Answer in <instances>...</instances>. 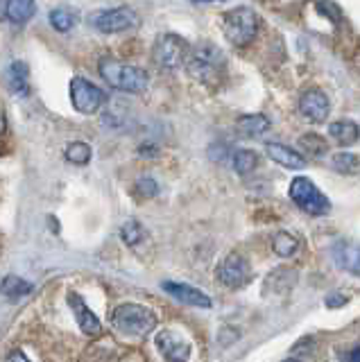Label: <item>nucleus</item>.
I'll return each mask as SVG.
<instances>
[{
  "label": "nucleus",
  "instance_id": "aec40b11",
  "mask_svg": "<svg viewBox=\"0 0 360 362\" xmlns=\"http://www.w3.org/2000/svg\"><path fill=\"white\" fill-rule=\"evenodd\" d=\"M0 290H3V294L9 301H18L32 292V283L23 281L21 276H5V281L0 283Z\"/></svg>",
  "mask_w": 360,
  "mask_h": 362
},
{
  "label": "nucleus",
  "instance_id": "a211bd4d",
  "mask_svg": "<svg viewBox=\"0 0 360 362\" xmlns=\"http://www.w3.org/2000/svg\"><path fill=\"white\" fill-rule=\"evenodd\" d=\"M37 0H7L5 5V16L14 25H23L32 16H35Z\"/></svg>",
  "mask_w": 360,
  "mask_h": 362
},
{
  "label": "nucleus",
  "instance_id": "b1692460",
  "mask_svg": "<svg viewBox=\"0 0 360 362\" xmlns=\"http://www.w3.org/2000/svg\"><path fill=\"white\" fill-rule=\"evenodd\" d=\"M299 147L313 158H322L326 154V150H329V147H326V141L320 134H303L299 139Z\"/></svg>",
  "mask_w": 360,
  "mask_h": 362
},
{
  "label": "nucleus",
  "instance_id": "39448f33",
  "mask_svg": "<svg viewBox=\"0 0 360 362\" xmlns=\"http://www.w3.org/2000/svg\"><path fill=\"white\" fill-rule=\"evenodd\" d=\"M288 192H290V199L295 202L303 213L315 215V218L331 213L329 197H326L324 192L313 184V179H308V177H295V179H292Z\"/></svg>",
  "mask_w": 360,
  "mask_h": 362
},
{
  "label": "nucleus",
  "instance_id": "f704fd0d",
  "mask_svg": "<svg viewBox=\"0 0 360 362\" xmlns=\"http://www.w3.org/2000/svg\"><path fill=\"white\" fill-rule=\"evenodd\" d=\"M286 362H299V360H295V358H290V360H286Z\"/></svg>",
  "mask_w": 360,
  "mask_h": 362
},
{
  "label": "nucleus",
  "instance_id": "f03ea898",
  "mask_svg": "<svg viewBox=\"0 0 360 362\" xmlns=\"http://www.w3.org/2000/svg\"><path fill=\"white\" fill-rule=\"evenodd\" d=\"M186 71L193 75L195 79L204 84H213L216 79H220L224 71V54L218 45L213 43H199L195 48H190L188 59H186Z\"/></svg>",
  "mask_w": 360,
  "mask_h": 362
},
{
  "label": "nucleus",
  "instance_id": "ddd939ff",
  "mask_svg": "<svg viewBox=\"0 0 360 362\" xmlns=\"http://www.w3.org/2000/svg\"><path fill=\"white\" fill-rule=\"evenodd\" d=\"M69 305L73 308V315L77 324H80V328L86 333V335H98L100 333V320L95 317V313H91V308L86 305V301L80 297L77 292H71L69 294Z\"/></svg>",
  "mask_w": 360,
  "mask_h": 362
},
{
  "label": "nucleus",
  "instance_id": "1a4fd4ad",
  "mask_svg": "<svg viewBox=\"0 0 360 362\" xmlns=\"http://www.w3.org/2000/svg\"><path fill=\"white\" fill-rule=\"evenodd\" d=\"M154 344L159 349V354L166 362H188L190 358V342L179 335L177 331H170V328H166V331H159L154 337Z\"/></svg>",
  "mask_w": 360,
  "mask_h": 362
},
{
  "label": "nucleus",
  "instance_id": "a878e982",
  "mask_svg": "<svg viewBox=\"0 0 360 362\" xmlns=\"http://www.w3.org/2000/svg\"><path fill=\"white\" fill-rule=\"evenodd\" d=\"M331 163L333 168L337 170V173H342V175H352L358 170L360 161H358V156L352 154V152H337L333 158H331Z\"/></svg>",
  "mask_w": 360,
  "mask_h": 362
},
{
  "label": "nucleus",
  "instance_id": "2eb2a0df",
  "mask_svg": "<svg viewBox=\"0 0 360 362\" xmlns=\"http://www.w3.org/2000/svg\"><path fill=\"white\" fill-rule=\"evenodd\" d=\"M7 86L12 90L14 95L18 98H25L30 93V66L25 62H12L7 68Z\"/></svg>",
  "mask_w": 360,
  "mask_h": 362
},
{
  "label": "nucleus",
  "instance_id": "72a5a7b5",
  "mask_svg": "<svg viewBox=\"0 0 360 362\" xmlns=\"http://www.w3.org/2000/svg\"><path fill=\"white\" fill-rule=\"evenodd\" d=\"M193 3H220V0H193Z\"/></svg>",
  "mask_w": 360,
  "mask_h": 362
},
{
  "label": "nucleus",
  "instance_id": "c85d7f7f",
  "mask_svg": "<svg viewBox=\"0 0 360 362\" xmlns=\"http://www.w3.org/2000/svg\"><path fill=\"white\" fill-rule=\"evenodd\" d=\"M137 192L141 197H154L159 188H156V181L154 179H141L137 184Z\"/></svg>",
  "mask_w": 360,
  "mask_h": 362
},
{
  "label": "nucleus",
  "instance_id": "f3484780",
  "mask_svg": "<svg viewBox=\"0 0 360 362\" xmlns=\"http://www.w3.org/2000/svg\"><path fill=\"white\" fill-rule=\"evenodd\" d=\"M329 136L337 145L349 147L360 139V127L354 120H335L329 124Z\"/></svg>",
  "mask_w": 360,
  "mask_h": 362
},
{
  "label": "nucleus",
  "instance_id": "5701e85b",
  "mask_svg": "<svg viewBox=\"0 0 360 362\" xmlns=\"http://www.w3.org/2000/svg\"><path fill=\"white\" fill-rule=\"evenodd\" d=\"M272 249H274V254L281 256V258H288L292 256L299 249V240L292 233L288 231H281L274 235V240H272Z\"/></svg>",
  "mask_w": 360,
  "mask_h": 362
},
{
  "label": "nucleus",
  "instance_id": "dca6fc26",
  "mask_svg": "<svg viewBox=\"0 0 360 362\" xmlns=\"http://www.w3.org/2000/svg\"><path fill=\"white\" fill-rule=\"evenodd\" d=\"M236 129L238 134L247 136V139H256L269 129V118L263 116V113H247V116H240L236 120Z\"/></svg>",
  "mask_w": 360,
  "mask_h": 362
},
{
  "label": "nucleus",
  "instance_id": "473e14b6",
  "mask_svg": "<svg viewBox=\"0 0 360 362\" xmlns=\"http://www.w3.org/2000/svg\"><path fill=\"white\" fill-rule=\"evenodd\" d=\"M3 132H5V116L0 113V134H3Z\"/></svg>",
  "mask_w": 360,
  "mask_h": 362
},
{
  "label": "nucleus",
  "instance_id": "f8f14e48",
  "mask_svg": "<svg viewBox=\"0 0 360 362\" xmlns=\"http://www.w3.org/2000/svg\"><path fill=\"white\" fill-rule=\"evenodd\" d=\"M163 290L168 294H173L175 299H179L182 303L188 305H195V308H211L213 301L209 294H204L199 288L193 286H186V283H173V281H166L163 283Z\"/></svg>",
  "mask_w": 360,
  "mask_h": 362
},
{
  "label": "nucleus",
  "instance_id": "bb28decb",
  "mask_svg": "<svg viewBox=\"0 0 360 362\" xmlns=\"http://www.w3.org/2000/svg\"><path fill=\"white\" fill-rule=\"evenodd\" d=\"M120 235H122V240H125L127 245H139L143 238H145V231H143V226L137 220H129L120 229Z\"/></svg>",
  "mask_w": 360,
  "mask_h": 362
},
{
  "label": "nucleus",
  "instance_id": "f257e3e1",
  "mask_svg": "<svg viewBox=\"0 0 360 362\" xmlns=\"http://www.w3.org/2000/svg\"><path fill=\"white\" fill-rule=\"evenodd\" d=\"M98 71L111 88L125 90V93H143L150 84V75L143 68L118 62L114 57H103L98 62Z\"/></svg>",
  "mask_w": 360,
  "mask_h": 362
},
{
  "label": "nucleus",
  "instance_id": "2f4dec72",
  "mask_svg": "<svg viewBox=\"0 0 360 362\" xmlns=\"http://www.w3.org/2000/svg\"><path fill=\"white\" fill-rule=\"evenodd\" d=\"M349 362H360V346L352 349V354H349Z\"/></svg>",
  "mask_w": 360,
  "mask_h": 362
},
{
  "label": "nucleus",
  "instance_id": "cd10ccee",
  "mask_svg": "<svg viewBox=\"0 0 360 362\" xmlns=\"http://www.w3.org/2000/svg\"><path fill=\"white\" fill-rule=\"evenodd\" d=\"M315 7H318L320 14H324L331 23H337V21L342 18V11H340V7L333 3V0H318V3H315Z\"/></svg>",
  "mask_w": 360,
  "mask_h": 362
},
{
  "label": "nucleus",
  "instance_id": "9d476101",
  "mask_svg": "<svg viewBox=\"0 0 360 362\" xmlns=\"http://www.w3.org/2000/svg\"><path fill=\"white\" fill-rule=\"evenodd\" d=\"M218 279H220L222 286H227L231 290H238V288L250 283L252 272H250V265H247V260L240 254H229L218 267Z\"/></svg>",
  "mask_w": 360,
  "mask_h": 362
},
{
  "label": "nucleus",
  "instance_id": "20e7f679",
  "mask_svg": "<svg viewBox=\"0 0 360 362\" xmlns=\"http://www.w3.org/2000/svg\"><path fill=\"white\" fill-rule=\"evenodd\" d=\"M258 25H261V21H258V14L252 7H233L222 16L224 37H227L229 43H233L236 48L250 45L258 34Z\"/></svg>",
  "mask_w": 360,
  "mask_h": 362
},
{
  "label": "nucleus",
  "instance_id": "6e6552de",
  "mask_svg": "<svg viewBox=\"0 0 360 362\" xmlns=\"http://www.w3.org/2000/svg\"><path fill=\"white\" fill-rule=\"evenodd\" d=\"M91 25L103 34H118L127 32L137 25V11L132 7H114V9H100L91 16Z\"/></svg>",
  "mask_w": 360,
  "mask_h": 362
},
{
  "label": "nucleus",
  "instance_id": "4468645a",
  "mask_svg": "<svg viewBox=\"0 0 360 362\" xmlns=\"http://www.w3.org/2000/svg\"><path fill=\"white\" fill-rule=\"evenodd\" d=\"M265 152L267 156L272 158L274 163L284 165L288 170H301L306 165V156L299 154L297 150H292L288 145H281V143H265Z\"/></svg>",
  "mask_w": 360,
  "mask_h": 362
},
{
  "label": "nucleus",
  "instance_id": "393cba45",
  "mask_svg": "<svg viewBox=\"0 0 360 362\" xmlns=\"http://www.w3.org/2000/svg\"><path fill=\"white\" fill-rule=\"evenodd\" d=\"M64 156H66V161H71L75 165H84L91 161V147L82 141H75V143H69Z\"/></svg>",
  "mask_w": 360,
  "mask_h": 362
},
{
  "label": "nucleus",
  "instance_id": "c756f323",
  "mask_svg": "<svg viewBox=\"0 0 360 362\" xmlns=\"http://www.w3.org/2000/svg\"><path fill=\"white\" fill-rule=\"evenodd\" d=\"M347 301H349V297H347V294H342V292H333V294L326 297V305H329V308H335V305H344Z\"/></svg>",
  "mask_w": 360,
  "mask_h": 362
},
{
  "label": "nucleus",
  "instance_id": "0eeeda50",
  "mask_svg": "<svg viewBox=\"0 0 360 362\" xmlns=\"http://www.w3.org/2000/svg\"><path fill=\"white\" fill-rule=\"evenodd\" d=\"M69 90H71V105L80 113H84V116H93V113H98L107 100L105 90L95 86L93 82H88L86 77H73Z\"/></svg>",
  "mask_w": 360,
  "mask_h": 362
},
{
  "label": "nucleus",
  "instance_id": "6ab92c4d",
  "mask_svg": "<svg viewBox=\"0 0 360 362\" xmlns=\"http://www.w3.org/2000/svg\"><path fill=\"white\" fill-rule=\"evenodd\" d=\"M335 263L352 274H360V249L354 245H342L335 254Z\"/></svg>",
  "mask_w": 360,
  "mask_h": 362
},
{
  "label": "nucleus",
  "instance_id": "7c9ffc66",
  "mask_svg": "<svg viewBox=\"0 0 360 362\" xmlns=\"http://www.w3.org/2000/svg\"><path fill=\"white\" fill-rule=\"evenodd\" d=\"M5 362H32V360H30V358H28L21 349H12V351H9V354H7Z\"/></svg>",
  "mask_w": 360,
  "mask_h": 362
},
{
  "label": "nucleus",
  "instance_id": "412c9836",
  "mask_svg": "<svg viewBox=\"0 0 360 362\" xmlns=\"http://www.w3.org/2000/svg\"><path fill=\"white\" fill-rule=\"evenodd\" d=\"M48 21H50L52 30H57V32L66 34V32H71V30L75 28L77 16L73 14L71 9H66V7H57V9H52L50 14H48Z\"/></svg>",
  "mask_w": 360,
  "mask_h": 362
},
{
  "label": "nucleus",
  "instance_id": "423d86ee",
  "mask_svg": "<svg viewBox=\"0 0 360 362\" xmlns=\"http://www.w3.org/2000/svg\"><path fill=\"white\" fill-rule=\"evenodd\" d=\"M188 52H190V45L184 37H179V34H173V32H166L154 41L152 59L156 66L163 68V71H175V68L186 64Z\"/></svg>",
  "mask_w": 360,
  "mask_h": 362
},
{
  "label": "nucleus",
  "instance_id": "4be33fe9",
  "mask_svg": "<svg viewBox=\"0 0 360 362\" xmlns=\"http://www.w3.org/2000/svg\"><path fill=\"white\" fill-rule=\"evenodd\" d=\"M258 168V154L254 150H236L233 152V170L238 175H250Z\"/></svg>",
  "mask_w": 360,
  "mask_h": 362
},
{
  "label": "nucleus",
  "instance_id": "9b49d317",
  "mask_svg": "<svg viewBox=\"0 0 360 362\" xmlns=\"http://www.w3.org/2000/svg\"><path fill=\"white\" fill-rule=\"evenodd\" d=\"M299 111L308 122H324L331 113V102L324 90L308 88L299 100Z\"/></svg>",
  "mask_w": 360,
  "mask_h": 362
},
{
  "label": "nucleus",
  "instance_id": "7ed1b4c3",
  "mask_svg": "<svg viewBox=\"0 0 360 362\" xmlns=\"http://www.w3.org/2000/svg\"><path fill=\"white\" fill-rule=\"evenodd\" d=\"M109 320L116 331L125 333V335H134V337H143L156 328V315L150 308H145V305H139V303L116 305Z\"/></svg>",
  "mask_w": 360,
  "mask_h": 362
}]
</instances>
